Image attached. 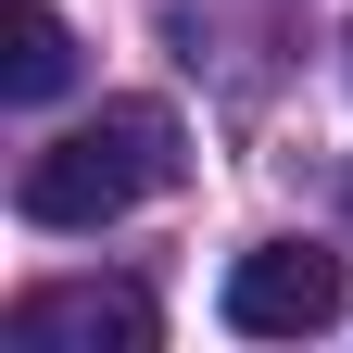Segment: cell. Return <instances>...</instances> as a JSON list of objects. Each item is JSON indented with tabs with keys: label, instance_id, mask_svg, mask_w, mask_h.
<instances>
[{
	"label": "cell",
	"instance_id": "6da1fadb",
	"mask_svg": "<svg viewBox=\"0 0 353 353\" xmlns=\"http://www.w3.org/2000/svg\"><path fill=\"white\" fill-rule=\"evenodd\" d=\"M164 176H176V114L164 101H101L88 126H63V139L13 176V202H26V228L88 240V228H114V214H139Z\"/></svg>",
	"mask_w": 353,
	"mask_h": 353
},
{
	"label": "cell",
	"instance_id": "277c9868",
	"mask_svg": "<svg viewBox=\"0 0 353 353\" xmlns=\"http://www.w3.org/2000/svg\"><path fill=\"white\" fill-rule=\"evenodd\" d=\"M63 76H76V38L51 0H13L0 13V101H63Z\"/></svg>",
	"mask_w": 353,
	"mask_h": 353
},
{
	"label": "cell",
	"instance_id": "7a4b0ae2",
	"mask_svg": "<svg viewBox=\"0 0 353 353\" xmlns=\"http://www.w3.org/2000/svg\"><path fill=\"white\" fill-rule=\"evenodd\" d=\"M341 316V252H240L228 265V328L240 341H316Z\"/></svg>",
	"mask_w": 353,
	"mask_h": 353
},
{
	"label": "cell",
	"instance_id": "3957f363",
	"mask_svg": "<svg viewBox=\"0 0 353 353\" xmlns=\"http://www.w3.org/2000/svg\"><path fill=\"white\" fill-rule=\"evenodd\" d=\"M139 353L152 341V303L139 290H26L13 303V353Z\"/></svg>",
	"mask_w": 353,
	"mask_h": 353
}]
</instances>
